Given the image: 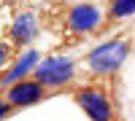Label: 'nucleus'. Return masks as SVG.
Instances as JSON below:
<instances>
[{
  "label": "nucleus",
  "mask_w": 135,
  "mask_h": 121,
  "mask_svg": "<svg viewBox=\"0 0 135 121\" xmlns=\"http://www.w3.org/2000/svg\"><path fill=\"white\" fill-rule=\"evenodd\" d=\"M130 57V40L127 38H111L103 40L86 54V70L92 78H111L122 70V65Z\"/></svg>",
  "instance_id": "nucleus-1"
},
{
  "label": "nucleus",
  "mask_w": 135,
  "mask_h": 121,
  "mask_svg": "<svg viewBox=\"0 0 135 121\" xmlns=\"http://www.w3.org/2000/svg\"><path fill=\"white\" fill-rule=\"evenodd\" d=\"M73 100L86 113L89 121H116V108H114V102H111L105 86H100V83L78 86V89L73 92Z\"/></svg>",
  "instance_id": "nucleus-2"
},
{
  "label": "nucleus",
  "mask_w": 135,
  "mask_h": 121,
  "mask_svg": "<svg viewBox=\"0 0 135 121\" xmlns=\"http://www.w3.org/2000/svg\"><path fill=\"white\" fill-rule=\"evenodd\" d=\"M32 78L41 81L49 92L65 89V86H70V81L76 78V59L65 57V54H51V57L41 59V65L35 67V73H32Z\"/></svg>",
  "instance_id": "nucleus-3"
},
{
  "label": "nucleus",
  "mask_w": 135,
  "mask_h": 121,
  "mask_svg": "<svg viewBox=\"0 0 135 121\" xmlns=\"http://www.w3.org/2000/svg\"><path fill=\"white\" fill-rule=\"evenodd\" d=\"M105 22L103 8L95 3H76L68 8L65 14V27L73 32V35H89V32H97Z\"/></svg>",
  "instance_id": "nucleus-4"
},
{
  "label": "nucleus",
  "mask_w": 135,
  "mask_h": 121,
  "mask_svg": "<svg viewBox=\"0 0 135 121\" xmlns=\"http://www.w3.org/2000/svg\"><path fill=\"white\" fill-rule=\"evenodd\" d=\"M46 94H49V89H46L41 81L25 78V81H19V83H14V86H8L3 97H6L14 108H32V105H38L41 100H46Z\"/></svg>",
  "instance_id": "nucleus-5"
},
{
  "label": "nucleus",
  "mask_w": 135,
  "mask_h": 121,
  "mask_svg": "<svg viewBox=\"0 0 135 121\" xmlns=\"http://www.w3.org/2000/svg\"><path fill=\"white\" fill-rule=\"evenodd\" d=\"M11 43L14 46H30L32 40L38 38V16L32 14V11H19L11 22Z\"/></svg>",
  "instance_id": "nucleus-6"
},
{
  "label": "nucleus",
  "mask_w": 135,
  "mask_h": 121,
  "mask_svg": "<svg viewBox=\"0 0 135 121\" xmlns=\"http://www.w3.org/2000/svg\"><path fill=\"white\" fill-rule=\"evenodd\" d=\"M38 65H41V54L35 49H27L14 65H11V70L3 73V89H8V86H14L19 81H25V78H32V73H35Z\"/></svg>",
  "instance_id": "nucleus-7"
},
{
  "label": "nucleus",
  "mask_w": 135,
  "mask_h": 121,
  "mask_svg": "<svg viewBox=\"0 0 135 121\" xmlns=\"http://www.w3.org/2000/svg\"><path fill=\"white\" fill-rule=\"evenodd\" d=\"M135 14V0H111L108 3V11H105V16L111 22H119V19H127Z\"/></svg>",
  "instance_id": "nucleus-8"
},
{
  "label": "nucleus",
  "mask_w": 135,
  "mask_h": 121,
  "mask_svg": "<svg viewBox=\"0 0 135 121\" xmlns=\"http://www.w3.org/2000/svg\"><path fill=\"white\" fill-rule=\"evenodd\" d=\"M14 111H16V108H14V105H11V102L6 100V97H3V105H0V118H8Z\"/></svg>",
  "instance_id": "nucleus-9"
},
{
  "label": "nucleus",
  "mask_w": 135,
  "mask_h": 121,
  "mask_svg": "<svg viewBox=\"0 0 135 121\" xmlns=\"http://www.w3.org/2000/svg\"><path fill=\"white\" fill-rule=\"evenodd\" d=\"M46 3H51V0H46Z\"/></svg>",
  "instance_id": "nucleus-10"
}]
</instances>
